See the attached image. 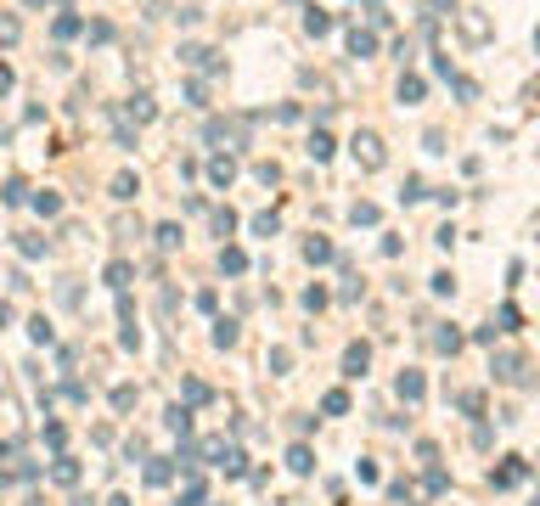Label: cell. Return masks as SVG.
I'll return each instance as SVG.
<instances>
[{
  "label": "cell",
  "instance_id": "obj_1",
  "mask_svg": "<svg viewBox=\"0 0 540 506\" xmlns=\"http://www.w3.org/2000/svg\"><path fill=\"white\" fill-rule=\"evenodd\" d=\"M355 158H360V169H383V141L371 130H360L355 135Z\"/></svg>",
  "mask_w": 540,
  "mask_h": 506
},
{
  "label": "cell",
  "instance_id": "obj_2",
  "mask_svg": "<svg viewBox=\"0 0 540 506\" xmlns=\"http://www.w3.org/2000/svg\"><path fill=\"white\" fill-rule=\"evenodd\" d=\"M462 39L484 46V39H490V17H484V12H462Z\"/></svg>",
  "mask_w": 540,
  "mask_h": 506
},
{
  "label": "cell",
  "instance_id": "obj_3",
  "mask_svg": "<svg viewBox=\"0 0 540 506\" xmlns=\"http://www.w3.org/2000/svg\"><path fill=\"white\" fill-rule=\"evenodd\" d=\"M130 276H136V270H130V265H124V259H113V265H107V287H118V292H124V287H130Z\"/></svg>",
  "mask_w": 540,
  "mask_h": 506
},
{
  "label": "cell",
  "instance_id": "obj_4",
  "mask_svg": "<svg viewBox=\"0 0 540 506\" xmlns=\"http://www.w3.org/2000/svg\"><path fill=\"white\" fill-rule=\"evenodd\" d=\"M51 478H57V484H79V461L57 456V467H51Z\"/></svg>",
  "mask_w": 540,
  "mask_h": 506
},
{
  "label": "cell",
  "instance_id": "obj_5",
  "mask_svg": "<svg viewBox=\"0 0 540 506\" xmlns=\"http://www.w3.org/2000/svg\"><path fill=\"white\" fill-rule=\"evenodd\" d=\"M349 51H355V57H371V51H378V39H371L366 28H355V34H349Z\"/></svg>",
  "mask_w": 540,
  "mask_h": 506
},
{
  "label": "cell",
  "instance_id": "obj_6",
  "mask_svg": "<svg viewBox=\"0 0 540 506\" xmlns=\"http://www.w3.org/2000/svg\"><path fill=\"white\" fill-rule=\"evenodd\" d=\"M231 175H236L231 158H214V163H209V180H214V186H231Z\"/></svg>",
  "mask_w": 540,
  "mask_h": 506
},
{
  "label": "cell",
  "instance_id": "obj_7",
  "mask_svg": "<svg viewBox=\"0 0 540 506\" xmlns=\"http://www.w3.org/2000/svg\"><path fill=\"white\" fill-rule=\"evenodd\" d=\"M136 191H141V180H136V175H118V180H113V197H118V203H130Z\"/></svg>",
  "mask_w": 540,
  "mask_h": 506
},
{
  "label": "cell",
  "instance_id": "obj_8",
  "mask_svg": "<svg viewBox=\"0 0 540 506\" xmlns=\"http://www.w3.org/2000/svg\"><path fill=\"white\" fill-rule=\"evenodd\" d=\"M130 118H136V124H147V118H152V96H147V91H141V96H130Z\"/></svg>",
  "mask_w": 540,
  "mask_h": 506
},
{
  "label": "cell",
  "instance_id": "obj_9",
  "mask_svg": "<svg viewBox=\"0 0 540 506\" xmlns=\"http://www.w3.org/2000/svg\"><path fill=\"white\" fill-rule=\"evenodd\" d=\"M28 337H34V344H51V321L34 315V321H28Z\"/></svg>",
  "mask_w": 540,
  "mask_h": 506
},
{
  "label": "cell",
  "instance_id": "obj_10",
  "mask_svg": "<svg viewBox=\"0 0 540 506\" xmlns=\"http://www.w3.org/2000/svg\"><path fill=\"white\" fill-rule=\"evenodd\" d=\"M17 34H23L17 17H0V46H17Z\"/></svg>",
  "mask_w": 540,
  "mask_h": 506
},
{
  "label": "cell",
  "instance_id": "obj_11",
  "mask_svg": "<svg viewBox=\"0 0 540 506\" xmlns=\"http://www.w3.org/2000/svg\"><path fill=\"white\" fill-rule=\"evenodd\" d=\"M400 102H422V79H400Z\"/></svg>",
  "mask_w": 540,
  "mask_h": 506
},
{
  "label": "cell",
  "instance_id": "obj_12",
  "mask_svg": "<svg viewBox=\"0 0 540 506\" xmlns=\"http://www.w3.org/2000/svg\"><path fill=\"white\" fill-rule=\"evenodd\" d=\"M344 366H349V377H360V371H366V349H360V344H355V349H349V355H344Z\"/></svg>",
  "mask_w": 540,
  "mask_h": 506
},
{
  "label": "cell",
  "instance_id": "obj_13",
  "mask_svg": "<svg viewBox=\"0 0 540 506\" xmlns=\"http://www.w3.org/2000/svg\"><path fill=\"white\" fill-rule=\"evenodd\" d=\"M34 208H39V214H57L62 197H57V191H39V197H34Z\"/></svg>",
  "mask_w": 540,
  "mask_h": 506
},
{
  "label": "cell",
  "instance_id": "obj_14",
  "mask_svg": "<svg viewBox=\"0 0 540 506\" xmlns=\"http://www.w3.org/2000/svg\"><path fill=\"white\" fill-rule=\"evenodd\" d=\"M175 242H180V225H158V247H163V253H169Z\"/></svg>",
  "mask_w": 540,
  "mask_h": 506
},
{
  "label": "cell",
  "instance_id": "obj_15",
  "mask_svg": "<svg viewBox=\"0 0 540 506\" xmlns=\"http://www.w3.org/2000/svg\"><path fill=\"white\" fill-rule=\"evenodd\" d=\"M130 405H136V388H130V383L113 388V411H130Z\"/></svg>",
  "mask_w": 540,
  "mask_h": 506
},
{
  "label": "cell",
  "instance_id": "obj_16",
  "mask_svg": "<svg viewBox=\"0 0 540 506\" xmlns=\"http://www.w3.org/2000/svg\"><path fill=\"white\" fill-rule=\"evenodd\" d=\"M214 344H220V349H231V344H236V326H231V321H220V326H214Z\"/></svg>",
  "mask_w": 540,
  "mask_h": 506
},
{
  "label": "cell",
  "instance_id": "obj_17",
  "mask_svg": "<svg viewBox=\"0 0 540 506\" xmlns=\"http://www.w3.org/2000/svg\"><path fill=\"white\" fill-rule=\"evenodd\" d=\"M169 428H175V433H186V428H192V411H186V405H175V411H169Z\"/></svg>",
  "mask_w": 540,
  "mask_h": 506
},
{
  "label": "cell",
  "instance_id": "obj_18",
  "mask_svg": "<svg viewBox=\"0 0 540 506\" xmlns=\"http://www.w3.org/2000/svg\"><path fill=\"white\" fill-rule=\"evenodd\" d=\"M62 439H68L62 422H46V444H51V450H62Z\"/></svg>",
  "mask_w": 540,
  "mask_h": 506
},
{
  "label": "cell",
  "instance_id": "obj_19",
  "mask_svg": "<svg viewBox=\"0 0 540 506\" xmlns=\"http://www.w3.org/2000/svg\"><path fill=\"white\" fill-rule=\"evenodd\" d=\"M68 34H79V17H73V12H62V17H57V39H68Z\"/></svg>",
  "mask_w": 540,
  "mask_h": 506
},
{
  "label": "cell",
  "instance_id": "obj_20",
  "mask_svg": "<svg viewBox=\"0 0 540 506\" xmlns=\"http://www.w3.org/2000/svg\"><path fill=\"white\" fill-rule=\"evenodd\" d=\"M17 247H23V253H28V259H39V253H46V236H23V242H17Z\"/></svg>",
  "mask_w": 540,
  "mask_h": 506
},
{
  "label": "cell",
  "instance_id": "obj_21",
  "mask_svg": "<svg viewBox=\"0 0 540 506\" xmlns=\"http://www.w3.org/2000/svg\"><path fill=\"white\" fill-rule=\"evenodd\" d=\"M220 265H225V270H231V276H236V270H242V265H248V259H242V253H236V247H225V253H220Z\"/></svg>",
  "mask_w": 540,
  "mask_h": 506
},
{
  "label": "cell",
  "instance_id": "obj_22",
  "mask_svg": "<svg viewBox=\"0 0 540 506\" xmlns=\"http://www.w3.org/2000/svg\"><path fill=\"white\" fill-rule=\"evenodd\" d=\"M0 197H6V203H23V197H28V186H23V180H6V191H0Z\"/></svg>",
  "mask_w": 540,
  "mask_h": 506
},
{
  "label": "cell",
  "instance_id": "obj_23",
  "mask_svg": "<svg viewBox=\"0 0 540 506\" xmlns=\"http://www.w3.org/2000/svg\"><path fill=\"white\" fill-rule=\"evenodd\" d=\"M304 28H310V34H326V28H332V17H321V12H310V17H304Z\"/></svg>",
  "mask_w": 540,
  "mask_h": 506
},
{
  "label": "cell",
  "instance_id": "obj_24",
  "mask_svg": "<svg viewBox=\"0 0 540 506\" xmlns=\"http://www.w3.org/2000/svg\"><path fill=\"white\" fill-rule=\"evenodd\" d=\"M456 12V0H428V17H450Z\"/></svg>",
  "mask_w": 540,
  "mask_h": 506
},
{
  "label": "cell",
  "instance_id": "obj_25",
  "mask_svg": "<svg viewBox=\"0 0 540 506\" xmlns=\"http://www.w3.org/2000/svg\"><path fill=\"white\" fill-rule=\"evenodd\" d=\"M6 91H12V68L0 62V96H6Z\"/></svg>",
  "mask_w": 540,
  "mask_h": 506
},
{
  "label": "cell",
  "instance_id": "obj_26",
  "mask_svg": "<svg viewBox=\"0 0 540 506\" xmlns=\"http://www.w3.org/2000/svg\"><path fill=\"white\" fill-rule=\"evenodd\" d=\"M6 321H12V304H6V299H0V326H6Z\"/></svg>",
  "mask_w": 540,
  "mask_h": 506
}]
</instances>
